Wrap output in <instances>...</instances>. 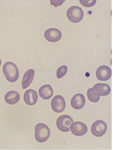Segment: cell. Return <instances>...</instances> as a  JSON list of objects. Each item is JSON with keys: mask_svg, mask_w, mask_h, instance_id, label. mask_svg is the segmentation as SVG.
Listing matches in <instances>:
<instances>
[{"mask_svg": "<svg viewBox=\"0 0 113 150\" xmlns=\"http://www.w3.org/2000/svg\"><path fill=\"white\" fill-rule=\"evenodd\" d=\"M3 71L6 79L11 83L16 81L19 77V71L16 65L12 62H7L3 66Z\"/></svg>", "mask_w": 113, "mask_h": 150, "instance_id": "cell-1", "label": "cell"}, {"mask_svg": "<svg viewBox=\"0 0 113 150\" xmlns=\"http://www.w3.org/2000/svg\"><path fill=\"white\" fill-rule=\"evenodd\" d=\"M50 134V129L45 124L40 123L36 126L35 137L38 142L43 143L46 142L49 139Z\"/></svg>", "mask_w": 113, "mask_h": 150, "instance_id": "cell-2", "label": "cell"}, {"mask_svg": "<svg viewBox=\"0 0 113 150\" xmlns=\"http://www.w3.org/2000/svg\"><path fill=\"white\" fill-rule=\"evenodd\" d=\"M66 16L70 21L73 23H78L83 20L84 13L80 7L73 6L67 10Z\"/></svg>", "mask_w": 113, "mask_h": 150, "instance_id": "cell-3", "label": "cell"}, {"mask_svg": "<svg viewBox=\"0 0 113 150\" xmlns=\"http://www.w3.org/2000/svg\"><path fill=\"white\" fill-rule=\"evenodd\" d=\"M73 122L74 120L71 117L68 115H63L57 118L56 125L59 130L66 132L70 131L69 126Z\"/></svg>", "mask_w": 113, "mask_h": 150, "instance_id": "cell-4", "label": "cell"}, {"mask_svg": "<svg viewBox=\"0 0 113 150\" xmlns=\"http://www.w3.org/2000/svg\"><path fill=\"white\" fill-rule=\"evenodd\" d=\"M107 129V126L105 122L102 120H98L92 125L91 131L93 135L101 137L106 133Z\"/></svg>", "mask_w": 113, "mask_h": 150, "instance_id": "cell-5", "label": "cell"}, {"mask_svg": "<svg viewBox=\"0 0 113 150\" xmlns=\"http://www.w3.org/2000/svg\"><path fill=\"white\" fill-rule=\"evenodd\" d=\"M66 105V102L64 98L60 95L55 96L51 100V108L55 112L59 113L64 111Z\"/></svg>", "mask_w": 113, "mask_h": 150, "instance_id": "cell-6", "label": "cell"}, {"mask_svg": "<svg viewBox=\"0 0 113 150\" xmlns=\"http://www.w3.org/2000/svg\"><path fill=\"white\" fill-rule=\"evenodd\" d=\"M88 127L86 124L82 122H72L70 127L71 133L76 136L84 135L88 132Z\"/></svg>", "mask_w": 113, "mask_h": 150, "instance_id": "cell-7", "label": "cell"}, {"mask_svg": "<svg viewBox=\"0 0 113 150\" xmlns=\"http://www.w3.org/2000/svg\"><path fill=\"white\" fill-rule=\"evenodd\" d=\"M112 71L110 68L106 65L101 66L98 68L96 72L97 79L101 81H108L110 79Z\"/></svg>", "mask_w": 113, "mask_h": 150, "instance_id": "cell-8", "label": "cell"}, {"mask_svg": "<svg viewBox=\"0 0 113 150\" xmlns=\"http://www.w3.org/2000/svg\"><path fill=\"white\" fill-rule=\"evenodd\" d=\"M44 37L47 41L51 42H58L62 37L61 31L57 29L51 28L45 31Z\"/></svg>", "mask_w": 113, "mask_h": 150, "instance_id": "cell-9", "label": "cell"}, {"mask_svg": "<svg viewBox=\"0 0 113 150\" xmlns=\"http://www.w3.org/2000/svg\"><path fill=\"white\" fill-rule=\"evenodd\" d=\"M92 91L96 96H105L110 93L111 89L107 84L98 83L94 85L92 88Z\"/></svg>", "mask_w": 113, "mask_h": 150, "instance_id": "cell-10", "label": "cell"}, {"mask_svg": "<svg viewBox=\"0 0 113 150\" xmlns=\"http://www.w3.org/2000/svg\"><path fill=\"white\" fill-rule=\"evenodd\" d=\"M86 103V99L84 95L78 93L74 95L71 100V107L76 110H79L83 108Z\"/></svg>", "mask_w": 113, "mask_h": 150, "instance_id": "cell-11", "label": "cell"}, {"mask_svg": "<svg viewBox=\"0 0 113 150\" xmlns=\"http://www.w3.org/2000/svg\"><path fill=\"white\" fill-rule=\"evenodd\" d=\"M24 100L25 103L29 105H35L38 100V95L35 90L29 89L24 93Z\"/></svg>", "mask_w": 113, "mask_h": 150, "instance_id": "cell-12", "label": "cell"}, {"mask_svg": "<svg viewBox=\"0 0 113 150\" xmlns=\"http://www.w3.org/2000/svg\"><path fill=\"white\" fill-rule=\"evenodd\" d=\"M35 71L32 69H30L25 73L22 81L23 89H26L29 86L34 79Z\"/></svg>", "mask_w": 113, "mask_h": 150, "instance_id": "cell-13", "label": "cell"}, {"mask_svg": "<svg viewBox=\"0 0 113 150\" xmlns=\"http://www.w3.org/2000/svg\"><path fill=\"white\" fill-rule=\"evenodd\" d=\"M40 96L44 100H49L53 95L52 87L49 84L43 85L38 90Z\"/></svg>", "mask_w": 113, "mask_h": 150, "instance_id": "cell-14", "label": "cell"}, {"mask_svg": "<svg viewBox=\"0 0 113 150\" xmlns=\"http://www.w3.org/2000/svg\"><path fill=\"white\" fill-rule=\"evenodd\" d=\"M20 99L19 93L16 91H10L5 95V101L9 105L16 104L19 102Z\"/></svg>", "mask_w": 113, "mask_h": 150, "instance_id": "cell-15", "label": "cell"}, {"mask_svg": "<svg viewBox=\"0 0 113 150\" xmlns=\"http://www.w3.org/2000/svg\"><path fill=\"white\" fill-rule=\"evenodd\" d=\"M87 96L90 101L92 103H97L100 99V96H96L93 93L92 88H90L87 91Z\"/></svg>", "mask_w": 113, "mask_h": 150, "instance_id": "cell-16", "label": "cell"}, {"mask_svg": "<svg viewBox=\"0 0 113 150\" xmlns=\"http://www.w3.org/2000/svg\"><path fill=\"white\" fill-rule=\"evenodd\" d=\"M68 71L67 66L63 65L59 67L57 71V77L58 79H61L66 74Z\"/></svg>", "mask_w": 113, "mask_h": 150, "instance_id": "cell-17", "label": "cell"}, {"mask_svg": "<svg viewBox=\"0 0 113 150\" xmlns=\"http://www.w3.org/2000/svg\"><path fill=\"white\" fill-rule=\"evenodd\" d=\"M81 5L86 7L90 8L96 4V0H80L79 1Z\"/></svg>", "mask_w": 113, "mask_h": 150, "instance_id": "cell-18", "label": "cell"}, {"mask_svg": "<svg viewBox=\"0 0 113 150\" xmlns=\"http://www.w3.org/2000/svg\"><path fill=\"white\" fill-rule=\"evenodd\" d=\"M65 1V0H50L51 5H53L54 7L61 6Z\"/></svg>", "mask_w": 113, "mask_h": 150, "instance_id": "cell-19", "label": "cell"}, {"mask_svg": "<svg viewBox=\"0 0 113 150\" xmlns=\"http://www.w3.org/2000/svg\"><path fill=\"white\" fill-rule=\"evenodd\" d=\"M2 64V62L1 61V59H0V67H1V65Z\"/></svg>", "mask_w": 113, "mask_h": 150, "instance_id": "cell-20", "label": "cell"}]
</instances>
